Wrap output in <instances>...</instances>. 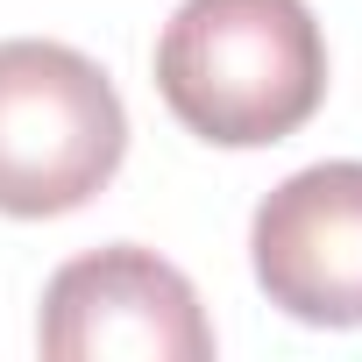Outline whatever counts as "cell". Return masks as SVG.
Segmentation results:
<instances>
[{
    "label": "cell",
    "instance_id": "1",
    "mask_svg": "<svg viewBox=\"0 0 362 362\" xmlns=\"http://www.w3.org/2000/svg\"><path fill=\"white\" fill-rule=\"evenodd\" d=\"M156 93L214 149H270L327 100V36L305 0H185L156 36Z\"/></svg>",
    "mask_w": 362,
    "mask_h": 362
},
{
    "label": "cell",
    "instance_id": "2",
    "mask_svg": "<svg viewBox=\"0 0 362 362\" xmlns=\"http://www.w3.org/2000/svg\"><path fill=\"white\" fill-rule=\"evenodd\" d=\"M128 156V107L114 78L50 36L0 43V214L57 221L114 185Z\"/></svg>",
    "mask_w": 362,
    "mask_h": 362
},
{
    "label": "cell",
    "instance_id": "3",
    "mask_svg": "<svg viewBox=\"0 0 362 362\" xmlns=\"http://www.w3.org/2000/svg\"><path fill=\"white\" fill-rule=\"evenodd\" d=\"M36 348L57 362H214V320L177 263H163L142 242H114L71 256L43 284Z\"/></svg>",
    "mask_w": 362,
    "mask_h": 362
},
{
    "label": "cell",
    "instance_id": "4",
    "mask_svg": "<svg viewBox=\"0 0 362 362\" xmlns=\"http://www.w3.org/2000/svg\"><path fill=\"white\" fill-rule=\"evenodd\" d=\"M249 263L298 327H362V163H305L256 206Z\"/></svg>",
    "mask_w": 362,
    "mask_h": 362
}]
</instances>
